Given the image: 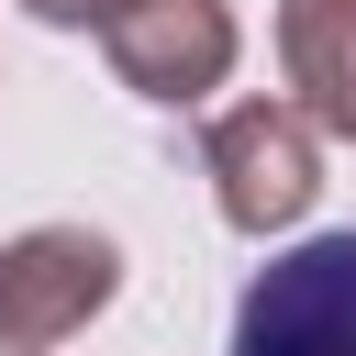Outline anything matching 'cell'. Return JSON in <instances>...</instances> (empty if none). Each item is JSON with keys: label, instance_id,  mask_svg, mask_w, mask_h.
Masks as SVG:
<instances>
[{"label": "cell", "instance_id": "6da1fadb", "mask_svg": "<svg viewBox=\"0 0 356 356\" xmlns=\"http://www.w3.org/2000/svg\"><path fill=\"white\" fill-rule=\"evenodd\" d=\"M200 178L234 234H289L323 189V134L300 122V100H234L200 134Z\"/></svg>", "mask_w": 356, "mask_h": 356}, {"label": "cell", "instance_id": "7a4b0ae2", "mask_svg": "<svg viewBox=\"0 0 356 356\" xmlns=\"http://www.w3.org/2000/svg\"><path fill=\"white\" fill-rule=\"evenodd\" d=\"M122 289V245L89 222H33L22 245H0V356H44L67 345L89 312H111Z\"/></svg>", "mask_w": 356, "mask_h": 356}, {"label": "cell", "instance_id": "3957f363", "mask_svg": "<svg viewBox=\"0 0 356 356\" xmlns=\"http://www.w3.org/2000/svg\"><path fill=\"white\" fill-rule=\"evenodd\" d=\"M234 356H356V222L289 245L234 300Z\"/></svg>", "mask_w": 356, "mask_h": 356}, {"label": "cell", "instance_id": "277c9868", "mask_svg": "<svg viewBox=\"0 0 356 356\" xmlns=\"http://www.w3.org/2000/svg\"><path fill=\"white\" fill-rule=\"evenodd\" d=\"M100 44H111V78L134 100H156V111H189V100H211L234 78V11L222 0H145Z\"/></svg>", "mask_w": 356, "mask_h": 356}, {"label": "cell", "instance_id": "5b68a950", "mask_svg": "<svg viewBox=\"0 0 356 356\" xmlns=\"http://www.w3.org/2000/svg\"><path fill=\"white\" fill-rule=\"evenodd\" d=\"M278 56L312 134L356 145V0H278Z\"/></svg>", "mask_w": 356, "mask_h": 356}, {"label": "cell", "instance_id": "8992f818", "mask_svg": "<svg viewBox=\"0 0 356 356\" xmlns=\"http://www.w3.org/2000/svg\"><path fill=\"white\" fill-rule=\"evenodd\" d=\"M22 11H33V22H67V33H78V22H89V33H111V22H134L145 0H22Z\"/></svg>", "mask_w": 356, "mask_h": 356}]
</instances>
